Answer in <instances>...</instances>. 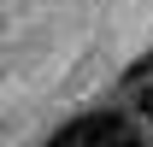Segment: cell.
<instances>
[{
    "label": "cell",
    "instance_id": "obj_1",
    "mask_svg": "<svg viewBox=\"0 0 153 147\" xmlns=\"http://www.w3.org/2000/svg\"><path fill=\"white\" fill-rule=\"evenodd\" d=\"M118 124H124L118 112H88V118H76V124H65V129H59V135H53L47 147H94L100 135H106V129H118Z\"/></svg>",
    "mask_w": 153,
    "mask_h": 147
},
{
    "label": "cell",
    "instance_id": "obj_3",
    "mask_svg": "<svg viewBox=\"0 0 153 147\" xmlns=\"http://www.w3.org/2000/svg\"><path fill=\"white\" fill-rule=\"evenodd\" d=\"M135 112H141V124H153V82L147 76L135 82Z\"/></svg>",
    "mask_w": 153,
    "mask_h": 147
},
{
    "label": "cell",
    "instance_id": "obj_4",
    "mask_svg": "<svg viewBox=\"0 0 153 147\" xmlns=\"http://www.w3.org/2000/svg\"><path fill=\"white\" fill-rule=\"evenodd\" d=\"M141 76H153V53H141V59H135V65H130V76H124V82H130V88H135Z\"/></svg>",
    "mask_w": 153,
    "mask_h": 147
},
{
    "label": "cell",
    "instance_id": "obj_2",
    "mask_svg": "<svg viewBox=\"0 0 153 147\" xmlns=\"http://www.w3.org/2000/svg\"><path fill=\"white\" fill-rule=\"evenodd\" d=\"M94 147H141V135H135L130 124H118V129H106V135H100Z\"/></svg>",
    "mask_w": 153,
    "mask_h": 147
}]
</instances>
